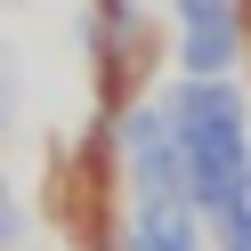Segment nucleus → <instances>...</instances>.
Here are the masks:
<instances>
[{
	"label": "nucleus",
	"instance_id": "nucleus-7",
	"mask_svg": "<svg viewBox=\"0 0 251 251\" xmlns=\"http://www.w3.org/2000/svg\"><path fill=\"white\" fill-rule=\"evenodd\" d=\"M178 8H186V17H195V8H227V0H178Z\"/></svg>",
	"mask_w": 251,
	"mask_h": 251
},
{
	"label": "nucleus",
	"instance_id": "nucleus-2",
	"mask_svg": "<svg viewBox=\"0 0 251 251\" xmlns=\"http://www.w3.org/2000/svg\"><path fill=\"white\" fill-rule=\"evenodd\" d=\"M130 162H138V186L146 202H186L195 178H186V138L170 122V105H138L130 114Z\"/></svg>",
	"mask_w": 251,
	"mask_h": 251
},
{
	"label": "nucleus",
	"instance_id": "nucleus-6",
	"mask_svg": "<svg viewBox=\"0 0 251 251\" xmlns=\"http://www.w3.org/2000/svg\"><path fill=\"white\" fill-rule=\"evenodd\" d=\"M17 243V202H8V186H0V251Z\"/></svg>",
	"mask_w": 251,
	"mask_h": 251
},
{
	"label": "nucleus",
	"instance_id": "nucleus-8",
	"mask_svg": "<svg viewBox=\"0 0 251 251\" xmlns=\"http://www.w3.org/2000/svg\"><path fill=\"white\" fill-rule=\"evenodd\" d=\"M0 122H8V81H0Z\"/></svg>",
	"mask_w": 251,
	"mask_h": 251
},
{
	"label": "nucleus",
	"instance_id": "nucleus-5",
	"mask_svg": "<svg viewBox=\"0 0 251 251\" xmlns=\"http://www.w3.org/2000/svg\"><path fill=\"white\" fill-rule=\"evenodd\" d=\"M219 251H251V202H227L219 211Z\"/></svg>",
	"mask_w": 251,
	"mask_h": 251
},
{
	"label": "nucleus",
	"instance_id": "nucleus-4",
	"mask_svg": "<svg viewBox=\"0 0 251 251\" xmlns=\"http://www.w3.org/2000/svg\"><path fill=\"white\" fill-rule=\"evenodd\" d=\"M138 251H202L186 202H146V219H138Z\"/></svg>",
	"mask_w": 251,
	"mask_h": 251
},
{
	"label": "nucleus",
	"instance_id": "nucleus-3",
	"mask_svg": "<svg viewBox=\"0 0 251 251\" xmlns=\"http://www.w3.org/2000/svg\"><path fill=\"white\" fill-rule=\"evenodd\" d=\"M235 57V0L227 8H195L186 17V41H178V65L186 73H219Z\"/></svg>",
	"mask_w": 251,
	"mask_h": 251
},
{
	"label": "nucleus",
	"instance_id": "nucleus-1",
	"mask_svg": "<svg viewBox=\"0 0 251 251\" xmlns=\"http://www.w3.org/2000/svg\"><path fill=\"white\" fill-rule=\"evenodd\" d=\"M170 122L186 138V178H195V202L227 211V202H251V162H243V105H235L227 81L195 73V81L170 98Z\"/></svg>",
	"mask_w": 251,
	"mask_h": 251
}]
</instances>
